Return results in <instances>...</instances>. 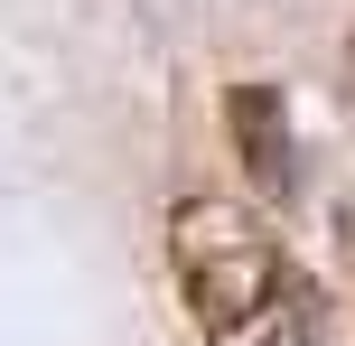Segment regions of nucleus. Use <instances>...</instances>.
Returning a JSON list of instances; mask_svg holds the SVG:
<instances>
[{
	"mask_svg": "<svg viewBox=\"0 0 355 346\" xmlns=\"http://www.w3.org/2000/svg\"><path fill=\"white\" fill-rule=\"evenodd\" d=\"M168 262L187 291L196 328L215 346H252L281 328V309H300V272H290L281 234L262 216H243L234 197H187L168 216Z\"/></svg>",
	"mask_w": 355,
	"mask_h": 346,
	"instance_id": "obj_1",
	"label": "nucleus"
},
{
	"mask_svg": "<svg viewBox=\"0 0 355 346\" xmlns=\"http://www.w3.org/2000/svg\"><path fill=\"white\" fill-rule=\"evenodd\" d=\"M225 131H234V159H243L252 187H290V103H281V85H262V75L225 85Z\"/></svg>",
	"mask_w": 355,
	"mask_h": 346,
	"instance_id": "obj_2",
	"label": "nucleus"
},
{
	"mask_svg": "<svg viewBox=\"0 0 355 346\" xmlns=\"http://www.w3.org/2000/svg\"><path fill=\"white\" fill-rule=\"evenodd\" d=\"M346 103H355V85H346Z\"/></svg>",
	"mask_w": 355,
	"mask_h": 346,
	"instance_id": "obj_3",
	"label": "nucleus"
}]
</instances>
